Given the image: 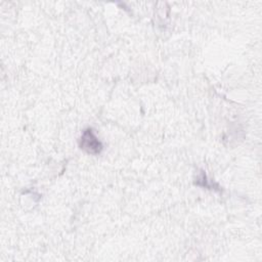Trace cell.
Here are the masks:
<instances>
[{
	"label": "cell",
	"instance_id": "obj_1",
	"mask_svg": "<svg viewBox=\"0 0 262 262\" xmlns=\"http://www.w3.org/2000/svg\"><path fill=\"white\" fill-rule=\"evenodd\" d=\"M101 143L97 140L91 129L84 131L81 137V148L87 150L90 154H97L101 149Z\"/></svg>",
	"mask_w": 262,
	"mask_h": 262
}]
</instances>
